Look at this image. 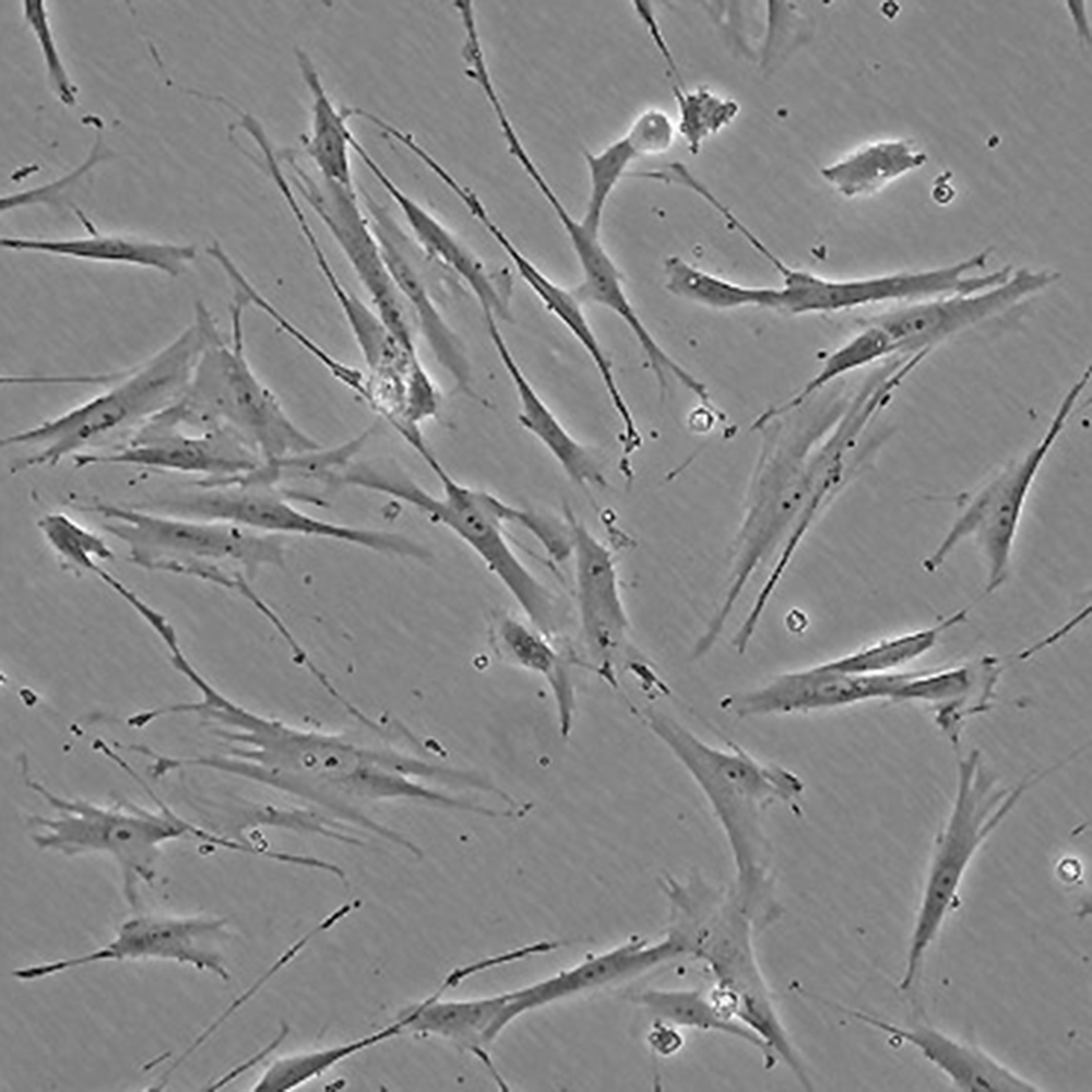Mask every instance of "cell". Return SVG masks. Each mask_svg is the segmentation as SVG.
Instances as JSON below:
<instances>
[{
  "label": "cell",
  "instance_id": "cell-1",
  "mask_svg": "<svg viewBox=\"0 0 1092 1092\" xmlns=\"http://www.w3.org/2000/svg\"><path fill=\"white\" fill-rule=\"evenodd\" d=\"M200 698L182 704L229 745L224 753L176 758L175 767L205 768L281 793L339 824L352 826L401 846L416 844L381 823L371 810L382 804L412 803L458 811L460 796L436 787L453 768L431 760L427 746L404 747L383 737L369 741L345 732L302 727L251 710L206 678Z\"/></svg>",
  "mask_w": 1092,
  "mask_h": 1092
},
{
  "label": "cell",
  "instance_id": "cell-2",
  "mask_svg": "<svg viewBox=\"0 0 1092 1092\" xmlns=\"http://www.w3.org/2000/svg\"><path fill=\"white\" fill-rule=\"evenodd\" d=\"M632 712L702 793L731 853L734 867L731 891L758 931L765 929L782 915L765 819L776 805L802 816L804 780L793 770L762 760L735 741L713 745L654 707H633Z\"/></svg>",
  "mask_w": 1092,
  "mask_h": 1092
},
{
  "label": "cell",
  "instance_id": "cell-3",
  "mask_svg": "<svg viewBox=\"0 0 1092 1092\" xmlns=\"http://www.w3.org/2000/svg\"><path fill=\"white\" fill-rule=\"evenodd\" d=\"M420 458L438 478L439 495L396 465L378 462L352 463L342 473L341 484L391 497L450 531L501 583L526 620L555 639L562 625L558 597L521 560L506 534V524L513 523L542 545L553 536V519L459 482L431 450Z\"/></svg>",
  "mask_w": 1092,
  "mask_h": 1092
},
{
  "label": "cell",
  "instance_id": "cell-4",
  "mask_svg": "<svg viewBox=\"0 0 1092 1092\" xmlns=\"http://www.w3.org/2000/svg\"><path fill=\"white\" fill-rule=\"evenodd\" d=\"M660 888L669 905L668 929L684 943L687 957L701 961L714 984V1006L758 1035L806 1089L811 1081L782 1022L775 999L758 962V929L731 889L710 883L693 870L685 878L665 875Z\"/></svg>",
  "mask_w": 1092,
  "mask_h": 1092
},
{
  "label": "cell",
  "instance_id": "cell-5",
  "mask_svg": "<svg viewBox=\"0 0 1092 1092\" xmlns=\"http://www.w3.org/2000/svg\"><path fill=\"white\" fill-rule=\"evenodd\" d=\"M246 299L234 292L230 339L226 340L204 302L194 305L202 346L188 385L161 415L200 430L225 428L244 439L265 464L317 451L322 446L289 416L275 393L259 378L246 352Z\"/></svg>",
  "mask_w": 1092,
  "mask_h": 1092
},
{
  "label": "cell",
  "instance_id": "cell-6",
  "mask_svg": "<svg viewBox=\"0 0 1092 1092\" xmlns=\"http://www.w3.org/2000/svg\"><path fill=\"white\" fill-rule=\"evenodd\" d=\"M202 346L198 321L144 360L112 373L72 379L104 385L97 394L29 428L8 435L1 447H27L32 453L11 465L12 473L56 466L104 441L122 443L185 392ZM110 447V448H111Z\"/></svg>",
  "mask_w": 1092,
  "mask_h": 1092
},
{
  "label": "cell",
  "instance_id": "cell-7",
  "mask_svg": "<svg viewBox=\"0 0 1092 1092\" xmlns=\"http://www.w3.org/2000/svg\"><path fill=\"white\" fill-rule=\"evenodd\" d=\"M24 783L52 809V815H31L32 839L41 850L64 855L103 853L120 868L122 892L136 905L138 888L155 878V866L165 843L191 838L216 847L253 854L248 844L191 823L158 800L156 809L130 800L107 804L67 797L52 792L29 774L21 758Z\"/></svg>",
  "mask_w": 1092,
  "mask_h": 1092
},
{
  "label": "cell",
  "instance_id": "cell-8",
  "mask_svg": "<svg viewBox=\"0 0 1092 1092\" xmlns=\"http://www.w3.org/2000/svg\"><path fill=\"white\" fill-rule=\"evenodd\" d=\"M78 508L104 519L103 530L127 546L131 563L194 578L241 596L261 570L285 563L283 536L99 500Z\"/></svg>",
  "mask_w": 1092,
  "mask_h": 1092
},
{
  "label": "cell",
  "instance_id": "cell-9",
  "mask_svg": "<svg viewBox=\"0 0 1092 1092\" xmlns=\"http://www.w3.org/2000/svg\"><path fill=\"white\" fill-rule=\"evenodd\" d=\"M1055 770L1052 765L1033 771L1012 786H1001L985 765L978 749H971L958 760L953 799L931 847L910 937L905 969L899 983L902 992L916 982L928 948L954 906L975 854L1024 795Z\"/></svg>",
  "mask_w": 1092,
  "mask_h": 1092
},
{
  "label": "cell",
  "instance_id": "cell-10",
  "mask_svg": "<svg viewBox=\"0 0 1092 1092\" xmlns=\"http://www.w3.org/2000/svg\"><path fill=\"white\" fill-rule=\"evenodd\" d=\"M258 468L224 478H201L142 502L145 509L198 520L232 523L278 536H305L359 547L379 555L427 561L430 553L403 533L318 518L298 508L292 491Z\"/></svg>",
  "mask_w": 1092,
  "mask_h": 1092
},
{
  "label": "cell",
  "instance_id": "cell-11",
  "mask_svg": "<svg viewBox=\"0 0 1092 1092\" xmlns=\"http://www.w3.org/2000/svg\"><path fill=\"white\" fill-rule=\"evenodd\" d=\"M1091 377L1083 371L1060 400L1043 435L1025 453L1004 465L983 482L963 507L940 542L923 560L933 573L956 548L972 539L985 565V592L994 593L1007 581L1023 511L1033 484L1051 450L1064 431Z\"/></svg>",
  "mask_w": 1092,
  "mask_h": 1092
},
{
  "label": "cell",
  "instance_id": "cell-12",
  "mask_svg": "<svg viewBox=\"0 0 1092 1092\" xmlns=\"http://www.w3.org/2000/svg\"><path fill=\"white\" fill-rule=\"evenodd\" d=\"M566 521L581 637L589 656L586 668L612 687H618L621 670L630 672L641 688L651 686L658 675L632 644L615 555L570 509Z\"/></svg>",
  "mask_w": 1092,
  "mask_h": 1092
},
{
  "label": "cell",
  "instance_id": "cell-13",
  "mask_svg": "<svg viewBox=\"0 0 1092 1092\" xmlns=\"http://www.w3.org/2000/svg\"><path fill=\"white\" fill-rule=\"evenodd\" d=\"M283 157L296 190L335 240L371 307L407 352H418L412 319L396 290L355 187L327 180L320 175L313 176L293 152H286Z\"/></svg>",
  "mask_w": 1092,
  "mask_h": 1092
},
{
  "label": "cell",
  "instance_id": "cell-14",
  "mask_svg": "<svg viewBox=\"0 0 1092 1092\" xmlns=\"http://www.w3.org/2000/svg\"><path fill=\"white\" fill-rule=\"evenodd\" d=\"M72 459L76 468L127 465L211 479L242 476L263 465L259 454L228 429L189 428L161 415L120 444Z\"/></svg>",
  "mask_w": 1092,
  "mask_h": 1092
},
{
  "label": "cell",
  "instance_id": "cell-15",
  "mask_svg": "<svg viewBox=\"0 0 1092 1092\" xmlns=\"http://www.w3.org/2000/svg\"><path fill=\"white\" fill-rule=\"evenodd\" d=\"M227 922L203 916L138 915L124 921L104 946L72 958L38 963L12 971L29 982L105 961L157 959L188 964L223 981L229 972L218 950Z\"/></svg>",
  "mask_w": 1092,
  "mask_h": 1092
},
{
  "label": "cell",
  "instance_id": "cell-16",
  "mask_svg": "<svg viewBox=\"0 0 1092 1092\" xmlns=\"http://www.w3.org/2000/svg\"><path fill=\"white\" fill-rule=\"evenodd\" d=\"M910 672L856 675L830 670L818 663L725 695L719 704L724 712L746 719L831 711L877 700L894 702Z\"/></svg>",
  "mask_w": 1092,
  "mask_h": 1092
},
{
  "label": "cell",
  "instance_id": "cell-17",
  "mask_svg": "<svg viewBox=\"0 0 1092 1092\" xmlns=\"http://www.w3.org/2000/svg\"><path fill=\"white\" fill-rule=\"evenodd\" d=\"M687 957L681 940L667 929L660 939L632 937L613 948L584 958L537 982L506 992L507 1000L496 1025L498 1036L519 1017L579 995L638 978Z\"/></svg>",
  "mask_w": 1092,
  "mask_h": 1092
},
{
  "label": "cell",
  "instance_id": "cell-18",
  "mask_svg": "<svg viewBox=\"0 0 1092 1092\" xmlns=\"http://www.w3.org/2000/svg\"><path fill=\"white\" fill-rule=\"evenodd\" d=\"M455 195L498 244L513 264L517 273L544 308L565 327L592 360L621 425L622 454L620 461L626 464L630 463L631 454L639 450L642 444V437L630 406L618 385L612 361L584 313L583 304L572 289H568L551 280L517 247L492 219L483 201L471 188L461 186L455 191Z\"/></svg>",
  "mask_w": 1092,
  "mask_h": 1092
},
{
  "label": "cell",
  "instance_id": "cell-19",
  "mask_svg": "<svg viewBox=\"0 0 1092 1092\" xmlns=\"http://www.w3.org/2000/svg\"><path fill=\"white\" fill-rule=\"evenodd\" d=\"M365 204L390 275L416 329L424 337L438 365L462 394L487 405L474 389L466 349L439 309L432 293L410 253L406 234L388 209L367 193Z\"/></svg>",
  "mask_w": 1092,
  "mask_h": 1092
},
{
  "label": "cell",
  "instance_id": "cell-20",
  "mask_svg": "<svg viewBox=\"0 0 1092 1092\" xmlns=\"http://www.w3.org/2000/svg\"><path fill=\"white\" fill-rule=\"evenodd\" d=\"M352 150L397 205L418 248L468 287L483 314H491L498 321H511L512 277L509 273L488 268L448 226L407 195L360 141L355 140Z\"/></svg>",
  "mask_w": 1092,
  "mask_h": 1092
},
{
  "label": "cell",
  "instance_id": "cell-21",
  "mask_svg": "<svg viewBox=\"0 0 1092 1092\" xmlns=\"http://www.w3.org/2000/svg\"><path fill=\"white\" fill-rule=\"evenodd\" d=\"M841 1013L903 1041L943 1072L960 1090L969 1092H1035L1041 1089L982 1048L958 1041L923 1024L903 1025L862 1011L832 1004Z\"/></svg>",
  "mask_w": 1092,
  "mask_h": 1092
},
{
  "label": "cell",
  "instance_id": "cell-22",
  "mask_svg": "<svg viewBox=\"0 0 1092 1092\" xmlns=\"http://www.w3.org/2000/svg\"><path fill=\"white\" fill-rule=\"evenodd\" d=\"M1004 668L998 657L985 655L971 663L911 670L894 702L927 707L938 727L958 745L964 723L990 708Z\"/></svg>",
  "mask_w": 1092,
  "mask_h": 1092
},
{
  "label": "cell",
  "instance_id": "cell-23",
  "mask_svg": "<svg viewBox=\"0 0 1092 1092\" xmlns=\"http://www.w3.org/2000/svg\"><path fill=\"white\" fill-rule=\"evenodd\" d=\"M483 318L491 344L513 385L520 425L546 449L578 487L584 490L605 488L608 482L600 459L566 428L535 390L510 351L497 319L490 314H483Z\"/></svg>",
  "mask_w": 1092,
  "mask_h": 1092
},
{
  "label": "cell",
  "instance_id": "cell-24",
  "mask_svg": "<svg viewBox=\"0 0 1092 1092\" xmlns=\"http://www.w3.org/2000/svg\"><path fill=\"white\" fill-rule=\"evenodd\" d=\"M277 190L295 219L323 282L347 323L368 372L385 378L402 377L413 354L397 342L376 310L353 294L341 281L309 224L292 185L288 181H282L277 185Z\"/></svg>",
  "mask_w": 1092,
  "mask_h": 1092
},
{
  "label": "cell",
  "instance_id": "cell-25",
  "mask_svg": "<svg viewBox=\"0 0 1092 1092\" xmlns=\"http://www.w3.org/2000/svg\"><path fill=\"white\" fill-rule=\"evenodd\" d=\"M453 985L455 981L449 974L436 992L404 1011L405 1032L438 1037L472 1054L498 1087L506 1089L488 1051L498 1038L496 1024L507 1000L506 992L464 999L441 998Z\"/></svg>",
  "mask_w": 1092,
  "mask_h": 1092
},
{
  "label": "cell",
  "instance_id": "cell-26",
  "mask_svg": "<svg viewBox=\"0 0 1092 1092\" xmlns=\"http://www.w3.org/2000/svg\"><path fill=\"white\" fill-rule=\"evenodd\" d=\"M82 223L88 229L86 236L57 239L4 236L0 245L16 252L138 266L173 277L183 274L197 258V247L191 244L102 234L90 222L82 219Z\"/></svg>",
  "mask_w": 1092,
  "mask_h": 1092
},
{
  "label": "cell",
  "instance_id": "cell-27",
  "mask_svg": "<svg viewBox=\"0 0 1092 1092\" xmlns=\"http://www.w3.org/2000/svg\"><path fill=\"white\" fill-rule=\"evenodd\" d=\"M487 641L495 656L517 668L536 674L548 685L556 707L559 732L568 737L573 725L575 691L570 665L554 639L527 620L503 609L491 610Z\"/></svg>",
  "mask_w": 1092,
  "mask_h": 1092
},
{
  "label": "cell",
  "instance_id": "cell-28",
  "mask_svg": "<svg viewBox=\"0 0 1092 1092\" xmlns=\"http://www.w3.org/2000/svg\"><path fill=\"white\" fill-rule=\"evenodd\" d=\"M676 129L669 116L658 108L641 111L627 131L601 151L583 152L589 177V194L583 218L602 224L609 197L638 158L666 153L673 146Z\"/></svg>",
  "mask_w": 1092,
  "mask_h": 1092
},
{
  "label": "cell",
  "instance_id": "cell-29",
  "mask_svg": "<svg viewBox=\"0 0 1092 1092\" xmlns=\"http://www.w3.org/2000/svg\"><path fill=\"white\" fill-rule=\"evenodd\" d=\"M295 58L311 98L310 133L305 138V152L321 177L354 187L349 157L353 131L348 127V120L354 117L353 108L339 109L335 106L312 59L304 49L296 48Z\"/></svg>",
  "mask_w": 1092,
  "mask_h": 1092
},
{
  "label": "cell",
  "instance_id": "cell-30",
  "mask_svg": "<svg viewBox=\"0 0 1092 1092\" xmlns=\"http://www.w3.org/2000/svg\"><path fill=\"white\" fill-rule=\"evenodd\" d=\"M631 1000L653 1020H661L678 1029L716 1032L736 1037L761 1055L763 1068L771 1070L780 1063L776 1056L751 1030L725 1017L713 1005L708 993L698 988H648Z\"/></svg>",
  "mask_w": 1092,
  "mask_h": 1092
},
{
  "label": "cell",
  "instance_id": "cell-31",
  "mask_svg": "<svg viewBox=\"0 0 1092 1092\" xmlns=\"http://www.w3.org/2000/svg\"><path fill=\"white\" fill-rule=\"evenodd\" d=\"M927 157L906 140L865 144L820 169L822 179L840 194L873 193L895 177L924 165Z\"/></svg>",
  "mask_w": 1092,
  "mask_h": 1092
},
{
  "label": "cell",
  "instance_id": "cell-32",
  "mask_svg": "<svg viewBox=\"0 0 1092 1092\" xmlns=\"http://www.w3.org/2000/svg\"><path fill=\"white\" fill-rule=\"evenodd\" d=\"M209 257L215 261L234 287L247 301L263 312L306 353L312 356L344 388L360 399L366 405L371 401V379L369 373L340 360L286 317L263 293L257 288L221 244L209 249Z\"/></svg>",
  "mask_w": 1092,
  "mask_h": 1092
},
{
  "label": "cell",
  "instance_id": "cell-33",
  "mask_svg": "<svg viewBox=\"0 0 1092 1092\" xmlns=\"http://www.w3.org/2000/svg\"><path fill=\"white\" fill-rule=\"evenodd\" d=\"M970 606L942 617L931 626L889 636L854 651L819 663L823 668L856 675L887 674L928 653L950 629L968 617Z\"/></svg>",
  "mask_w": 1092,
  "mask_h": 1092
},
{
  "label": "cell",
  "instance_id": "cell-34",
  "mask_svg": "<svg viewBox=\"0 0 1092 1092\" xmlns=\"http://www.w3.org/2000/svg\"><path fill=\"white\" fill-rule=\"evenodd\" d=\"M401 1014L390 1024L345 1043L281 1056L273 1060L253 1084L256 1092H287L316 1079L341 1061L405 1032Z\"/></svg>",
  "mask_w": 1092,
  "mask_h": 1092
},
{
  "label": "cell",
  "instance_id": "cell-35",
  "mask_svg": "<svg viewBox=\"0 0 1092 1092\" xmlns=\"http://www.w3.org/2000/svg\"><path fill=\"white\" fill-rule=\"evenodd\" d=\"M665 287L673 295L715 310L770 309L772 286L739 284L704 271L678 256L664 261Z\"/></svg>",
  "mask_w": 1092,
  "mask_h": 1092
},
{
  "label": "cell",
  "instance_id": "cell-36",
  "mask_svg": "<svg viewBox=\"0 0 1092 1092\" xmlns=\"http://www.w3.org/2000/svg\"><path fill=\"white\" fill-rule=\"evenodd\" d=\"M662 58L673 79L678 132L690 154L696 155L705 140L736 119L740 107L735 99L723 97L707 87H685L673 54L666 52Z\"/></svg>",
  "mask_w": 1092,
  "mask_h": 1092
},
{
  "label": "cell",
  "instance_id": "cell-37",
  "mask_svg": "<svg viewBox=\"0 0 1092 1092\" xmlns=\"http://www.w3.org/2000/svg\"><path fill=\"white\" fill-rule=\"evenodd\" d=\"M37 526L67 570L92 574L98 565L115 558L98 534L63 512L43 515Z\"/></svg>",
  "mask_w": 1092,
  "mask_h": 1092
},
{
  "label": "cell",
  "instance_id": "cell-38",
  "mask_svg": "<svg viewBox=\"0 0 1092 1092\" xmlns=\"http://www.w3.org/2000/svg\"><path fill=\"white\" fill-rule=\"evenodd\" d=\"M23 9L25 19L32 27L44 56L51 88L63 105L73 106L76 100V87L70 81L58 55L43 1H23Z\"/></svg>",
  "mask_w": 1092,
  "mask_h": 1092
},
{
  "label": "cell",
  "instance_id": "cell-39",
  "mask_svg": "<svg viewBox=\"0 0 1092 1092\" xmlns=\"http://www.w3.org/2000/svg\"><path fill=\"white\" fill-rule=\"evenodd\" d=\"M680 1029L661 1020H653L646 1036L650 1048L660 1056H670L680 1051L685 1040Z\"/></svg>",
  "mask_w": 1092,
  "mask_h": 1092
}]
</instances>
